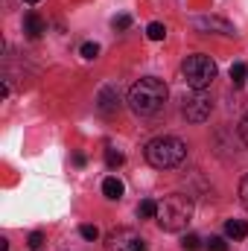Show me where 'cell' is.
<instances>
[{"label": "cell", "mask_w": 248, "mask_h": 251, "mask_svg": "<svg viewBox=\"0 0 248 251\" xmlns=\"http://www.w3.org/2000/svg\"><path fill=\"white\" fill-rule=\"evenodd\" d=\"M167 94H170V91H167L164 79L143 76V79H137V82L131 85V91H128V105H131V111H134L137 117H152V114H158V111L164 108Z\"/></svg>", "instance_id": "obj_1"}, {"label": "cell", "mask_w": 248, "mask_h": 251, "mask_svg": "<svg viewBox=\"0 0 248 251\" xmlns=\"http://www.w3.org/2000/svg\"><path fill=\"white\" fill-rule=\"evenodd\" d=\"M158 225L164 231H184L187 222L193 219V199L184 193H170L158 201Z\"/></svg>", "instance_id": "obj_2"}, {"label": "cell", "mask_w": 248, "mask_h": 251, "mask_svg": "<svg viewBox=\"0 0 248 251\" xmlns=\"http://www.w3.org/2000/svg\"><path fill=\"white\" fill-rule=\"evenodd\" d=\"M143 155H146V161H149L152 167H158V170H173V167H178L187 158V143L178 140V137H173V134H164V137L149 140L146 149H143Z\"/></svg>", "instance_id": "obj_3"}, {"label": "cell", "mask_w": 248, "mask_h": 251, "mask_svg": "<svg viewBox=\"0 0 248 251\" xmlns=\"http://www.w3.org/2000/svg\"><path fill=\"white\" fill-rule=\"evenodd\" d=\"M181 76H184V82L193 91H204L216 79V62L210 56H201V53L187 56L184 64H181Z\"/></svg>", "instance_id": "obj_4"}, {"label": "cell", "mask_w": 248, "mask_h": 251, "mask_svg": "<svg viewBox=\"0 0 248 251\" xmlns=\"http://www.w3.org/2000/svg\"><path fill=\"white\" fill-rule=\"evenodd\" d=\"M105 251H146V240L131 228H120V231L108 234Z\"/></svg>", "instance_id": "obj_5"}, {"label": "cell", "mask_w": 248, "mask_h": 251, "mask_svg": "<svg viewBox=\"0 0 248 251\" xmlns=\"http://www.w3.org/2000/svg\"><path fill=\"white\" fill-rule=\"evenodd\" d=\"M213 111V100L204 91H193L190 97H184V117L190 123H204Z\"/></svg>", "instance_id": "obj_6"}, {"label": "cell", "mask_w": 248, "mask_h": 251, "mask_svg": "<svg viewBox=\"0 0 248 251\" xmlns=\"http://www.w3.org/2000/svg\"><path fill=\"white\" fill-rule=\"evenodd\" d=\"M193 24H196L198 32H207V35H210V32H213V35H234V26H231L228 21H222V18H210V15H207V18H196Z\"/></svg>", "instance_id": "obj_7"}, {"label": "cell", "mask_w": 248, "mask_h": 251, "mask_svg": "<svg viewBox=\"0 0 248 251\" xmlns=\"http://www.w3.org/2000/svg\"><path fill=\"white\" fill-rule=\"evenodd\" d=\"M24 32H26L29 38H41V35L47 32L44 18H41L38 12H26V18H24Z\"/></svg>", "instance_id": "obj_8"}, {"label": "cell", "mask_w": 248, "mask_h": 251, "mask_svg": "<svg viewBox=\"0 0 248 251\" xmlns=\"http://www.w3.org/2000/svg\"><path fill=\"white\" fill-rule=\"evenodd\" d=\"M120 108V94H117V88H102L99 91V111L102 114H114Z\"/></svg>", "instance_id": "obj_9"}, {"label": "cell", "mask_w": 248, "mask_h": 251, "mask_svg": "<svg viewBox=\"0 0 248 251\" xmlns=\"http://www.w3.org/2000/svg\"><path fill=\"white\" fill-rule=\"evenodd\" d=\"M225 234H228L231 240H246L248 225L243 222V219H228V222H225Z\"/></svg>", "instance_id": "obj_10"}, {"label": "cell", "mask_w": 248, "mask_h": 251, "mask_svg": "<svg viewBox=\"0 0 248 251\" xmlns=\"http://www.w3.org/2000/svg\"><path fill=\"white\" fill-rule=\"evenodd\" d=\"M102 193H105L108 199H123V181L114 178V176H108V178L102 181Z\"/></svg>", "instance_id": "obj_11"}, {"label": "cell", "mask_w": 248, "mask_h": 251, "mask_svg": "<svg viewBox=\"0 0 248 251\" xmlns=\"http://www.w3.org/2000/svg\"><path fill=\"white\" fill-rule=\"evenodd\" d=\"M137 216H140V219H155V216H158V201H155V199H143V201L137 204Z\"/></svg>", "instance_id": "obj_12"}, {"label": "cell", "mask_w": 248, "mask_h": 251, "mask_svg": "<svg viewBox=\"0 0 248 251\" xmlns=\"http://www.w3.org/2000/svg\"><path fill=\"white\" fill-rule=\"evenodd\" d=\"M246 76H248V67L243 62H237L231 67V82H234V88H243V85H246Z\"/></svg>", "instance_id": "obj_13"}, {"label": "cell", "mask_w": 248, "mask_h": 251, "mask_svg": "<svg viewBox=\"0 0 248 251\" xmlns=\"http://www.w3.org/2000/svg\"><path fill=\"white\" fill-rule=\"evenodd\" d=\"M146 35H149L152 41H164V38H167V26L158 24V21H152V24L146 26Z\"/></svg>", "instance_id": "obj_14"}, {"label": "cell", "mask_w": 248, "mask_h": 251, "mask_svg": "<svg viewBox=\"0 0 248 251\" xmlns=\"http://www.w3.org/2000/svg\"><path fill=\"white\" fill-rule=\"evenodd\" d=\"M123 152H117V149H108V152H105V164H108V167H111V170H117V167H123Z\"/></svg>", "instance_id": "obj_15"}, {"label": "cell", "mask_w": 248, "mask_h": 251, "mask_svg": "<svg viewBox=\"0 0 248 251\" xmlns=\"http://www.w3.org/2000/svg\"><path fill=\"white\" fill-rule=\"evenodd\" d=\"M198 246H201V240L196 234H187L184 240H181V249L184 251H198Z\"/></svg>", "instance_id": "obj_16"}, {"label": "cell", "mask_w": 248, "mask_h": 251, "mask_svg": "<svg viewBox=\"0 0 248 251\" xmlns=\"http://www.w3.org/2000/svg\"><path fill=\"white\" fill-rule=\"evenodd\" d=\"M82 56H85V59H97V56H99V44L85 41V44H82Z\"/></svg>", "instance_id": "obj_17"}, {"label": "cell", "mask_w": 248, "mask_h": 251, "mask_svg": "<svg viewBox=\"0 0 248 251\" xmlns=\"http://www.w3.org/2000/svg\"><path fill=\"white\" fill-rule=\"evenodd\" d=\"M29 249L32 251L44 249V234H41V231H32V234H29Z\"/></svg>", "instance_id": "obj_18"}, {"label": "cell", "mask_w": 248, "mask_h": 251, "mask_svg": "<svg viewBox=\"0 0 248 251\" xmlns=\"http://www.w3.org/2000/svg\"><path fill=\"white\" fill-rule=\"evenodd\" d=\"M79 234H82L85 240H99V228H97V225H82Z\"/></svg>", "instance_id": "obj_19"}, {"label": "cell", "mask_w": 248, "mask_h": 251, "mask_svg": "<svg viewBox=\"0 0 248 251\" xmlns=\"http://www.w3.org/2000/svg\"><path fill=\"white\" fill-rule=\"evenodd\" d=\"M207 251H228V243L222 237H210L207 240Z\"/></svg>", "instance_id": "obj_20"}, {"label": "cell", "mask_w": 248, "mask_h": 251, "mask_svg": "<svg viewBox=\"0 0 248 251\" xmlns=\"http://www.w3.org/2000/svg\"><path fill=\"white\" fill-rule=\"evenodd\" d=\"M128 26H131V18L128 15H117L114 18V29H128Z\"/></svg>", "instance_id": "obj_21"}, {"label": "cell", "mask_w": 248, "mask_h": 251, "mask_svg": "<svg viewBox=\"0 0 248 251\" xmlns=\"http://www.w3.org/2000/svg\"><path fill=\"white\" fill-rule=\"evenodd\" d=\"M240 201H243V204L248 207V176L243 178V181H240Z\"/></svg>", "instance_id": "obj_22"}, {"label": "cell", "mask_w": 248, "mask_h": 251, "mask_svg": "<svg viewBox=\"0 0 248 251\" xmlns=\"http://www.w3.org/2000/svg\"><path fill=\"white\" fill-rule=\"evenodd\" d=\"M240 134H243V140L248 143V114L243 117V123H240Z\"/></svg>", "instance_id": "obj_23"}, {"label": "cell", "mask_w": 248, "mask_h": 251, "mask_svg": "<svg viewBox=\"0 0 248 251\" xmlns=\"http://www.w3.org/2000/svg\"><path fill=\"white\" fill-rule=\"evenodd\" d=\"M26 3H38V0H26Z\"/></svg>", "instance_id": "obj_24"}]
</instances>
